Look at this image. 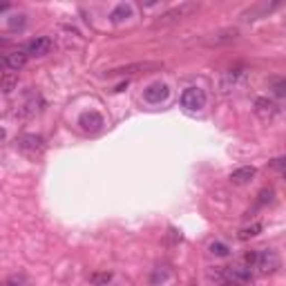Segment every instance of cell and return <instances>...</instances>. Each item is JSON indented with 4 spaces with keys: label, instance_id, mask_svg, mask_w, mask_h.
Masks as SVG:
<instances>
[{
    "label": "cell",
    "instance_id": "obj_28",
    "mask_svg": "<svg viewBox=\"0 0 286 286\" xmlns=\"http://www.w3.org/2000/svg\"><path fill=\"white\" fill-rule=\"evenodd\" d=\"M5 286H16V284H5Z\"/></svg>",
    "mask_w": 286,
    "mask_h": 286
},
{
    "label": "cell",
    "instance_id": "obj_8",
    "mask_svg": "<svg viewBox=\"0 0 286 286\" xmlns=\"http://www.w3.org/2000/svg\"><path fill=\"white\" fill-rule=\"evenodd\" d=\"M161 68V63H135V65H123V68H114L107 72V76H125V74H137V72H148Z\"/></svg>",
    "mask_w": 286,
    "mask_h": 286
},
{
    "label": "cell",
    "instance_id": "obj_9",
    "mask_svg": "<svg viewBox=\"0 0 286 286\" xmlns=\"http://www.w3.org/2000/svg\"><path fill=\"white\" fill-rule=\"evenodd\" d=\"M78 125L83 127L85 132H99L103 127V117L99 112H94V109H90V112H83L81 119H78Z\"/></svg>",
    "mask_w": 286,
    "mask_h": 286
},
{
    "label": "cell",
    "instance_id": "obj_1",
    "mask_svg": "<svg viewBox=\"0 0 286 286\" xmlns=\"http://www.w3.org/2000/svg\"><path fill=\"white\" fill-rule=\"evenodd\" d=\"M197 9H199V5H197V3H181V5H177V7L163 11V14H161L159 18H157V25H159V27L174 25V23L184 20L186 16H190L192 11H197Z\"/></svg>",
    "mask_w": 286,
    "mask_h": 286
},
{
    "label": "cell",
    "instance_id": "obj_20",
    "mask_svg": "<svg viewBox=\"0 0 286 286\" xmlns=\"http://www.w3.org/2000/svg\"><path fill=\"white\" fill-rule=\"evenodd\" d=\"M259 230H261V224H253V226H248V228H241L239 237H241V239H248V237L259 235Z\"/></svg>",
    "mask_w": 286,
    "mask_h": 286
},
{
    "label": "cell",
    "instance_id": "obj_7",
    "mask_svg": "<svg viewBox=\"0 0 286 286\" xmlns=\"http://www.w3.org/2000/svg\"><path fill=\"white\" fill-rule=\"evenodd\" d=\"M50 50H52V38L50 36H38V38L27 42L25 54L27 56H45V54H50Z\"/></svg>",
    "mask_w": 286,
    "mask_h": 286
},
{
    "label": "cell",
    "instance_id": "obj_21",
    "mask_svg": "<svg viewBox=\"0 0 286 286\" xmlns=\"http://www.w3.org/2000/svg\"><path fill=\"white\" fill-rule=\"evenodd\" d=\"M273 92H275L277 99L286 96V83H284V78H275V81H273Z\"/></svg>",
    "mask_w": 286,
    "mask_h": 286
},
{
    "label": "cell",
    "instance_id": "obj_27",
    "mask_svg": "<svg viewBox=\"0 0 286 286\" xmlns=\"http://www.w3.org/2000/svg\"><path fill=\"white\" fill-rule=\"evenodd\" d=\"M5 9H9V5L7 3H0V11H5Z\"/></svg>",
    "mask_w": 286,
    "mask_h": 286
},
{
    "label": "cell",
    "instance_id": "obj_23",
    "mask_svg": "<svg viewBox=\"0 0 286 286\" xmlns=\"http://www.w3.org/2000/svg\"><path fill=\"white\" fill-rule=\"evenodd\" d=\"M266 202H273V190L271 188H264L259 192V204H266Z\"/></svg>",
    "mask_w": 286,
    "mask_h": 286
},
{
    "label": "cell",
    "instance_id": "obj_14",
    "mask_svg": "<svg viewBox=\"0 0 286 286\" xmlns=\"http://www.w3.org/2000/svg\"><path fill=\"white\" fill-rule=\"evenodd\" d=\"M255 174H257V170L253 166H244V168H237L230 172V181H233V184H248Z\"/></svg>",
    "mask_w": 286,
    "mask_h": 286
},
{
    "label": "cell",
    "instance_id": "obj_6",
    "mask_svg": "<svg viewBox=\"0 0 286 286\" xmlns=\"http://www.w3.org/2000/svg\"><path fill=\"white\" fill-rule=\"evenodd\" d=\"M170 96V87L166 83H161V81H155V83H150L148 87L143 90V99L152 103V105H157V103H163Z\"/></svg>",
    "mask_w": 286,
    "mask_h": 286
},
{
    "label": "cell",
    "instance_id": "obj_5",
    "mask_svg": "<svg viewBox=\"0 0 286 286\" xmlns=\"http://www.w3.org/2000/svg\"><path fill=\"white\" fill-rule=\"evenodd\" d=\"M239 38V29L237 27H224V29H217V32L208 34L204 38L206 45H228V42H235Z\"/></svg>",
    "mask_w": 286,
    "mask_h": 286
},
{
    "label": "cell",
    "instance_id": "obj_2",
    "mask_svg": "<svg viewBox=\"0 0 286 286\" xmlns=\"http://www.w3.org/2000/svg\"><path fill=\"white\" fill-rule=\"evenodd\" d=\"M181 105H184L188 112H199V109L206 107V92L202 87H188L181 94Z\"/></svg>",
    "mask_w": 286,
    "mask_h": 286
},
{
    "label": "cell",
    "instance_id": "obj_10",
    "mask_svg": "<svg viewBox=\"0 0 286 286\" xmlns=\"http://www.w3.org/2000/svg\"><path fill=\"white\" fill-rule=\"evenodd\" d=\"M255 112H257L259 119L271 121V119H275L279 114V107L273 101H269V99H257V101H255Z\"/></svg>",
    "mask_w": 286,
    "mask_h": 286
},
{
    "label": "cell",
    "instance_id": "obj_15",
    "mask_svg": "<svg viewBox=\"0 0 286 286\" xmlns=\"http://www.w3.org/2000/svg\"><path fill=\"white\" fill-rule=\"evenodd\" d=\"M5 60H7V68L11 72H18L27 65V54L25 52H11V54L5 56Z\"/></svg>",
    "mask_w": 286,
    "mask_h": 286
},
{
    "label": "cell",
    "instance_id": "obj_4",
    "mask_svg": "<svg viewBox=\"0 0 286 286\" xmlns=\"http://www.w3.org/2000/svg\"><path fill=\"white\" fill-rule=\"evenodd\" d=\"M246 81H248V70H244V68H239V70H230L228 74L222 78L219 87H222V92H233V90L244 87Z\"/></svg>",
    "mask_w": 286,
    "mask_h": 286
},
{
    "label": "cell",
    "instance_id": "obj_17",
    "mask_svg": "<svg viewBox=\"0 0 286 286\" xmlns=\"http://www.w3.org/2000/svg\"><path fill=\"white\" fill-rule=\"evenodd\" d=\"M16 85H18V76L16 74H3L0 76V92L9 94L11 90H16Z\"/></svg>",
    "mask_w": 286,
    "mask_h": 286
},
{
    "label": "cell",
    "instance_id": "obj_22",
    "mask_svg": "<svg viewBox=\"0 0 286 286\" xmlns=\"http://www.w3.org/2000/svg\"><path fill=\"white\" fill-rule=\"evenodd\" d=\"M109 279H112L109 273H94V275L90 277V282H92V284H107Z\"/></svg>",
    "mask_w": 286,
    "mask_h": 286
},
{
    "label": "cell",
    "instance_id": "obj_19",
    "mask_svg": "<svg viewBox=\"0 0 286 286\" xmlns=\"http://www.w3.org/2000/svg\"><path fill=\"white\" fill-rule=\"evenodd\" d=\"M170 275H172V273H170V269H168V266H159V269H157L155 271V275H152V284H163V282H166V279L170 277Z\"/></svg>",
    "mask_w": 286,
    "mask_h": 286
},
{
    "label": "cell",
    "instance_id": "obj_25",
    "mask_svg": "<svg viewBox=\"0 0 286 286\" xmlns=\"http://www.w3.org/2000/svg\"><path fill=\"white\" fill-rule=\"evenodd\" d=\"M219 286H237V284H235V282H230V279H224V282L219 284Z\"/></svg>",
    "mask_w": 286,
    "mask_h": 286
},
{
    "label": "cell",
    "instance_id": "obj_11",
    "mask_svg": "<svg viewBox=\"0 0 286 286\" xmlns=\"http://www.w3.org/2000/svg\"><path fill=\"white\" fill-rule=\"evenodd\" d=\"M135 16V7H132L130 3H119L117 7L109 11V20L114 23V25H119V23H125L130 20V18Z\"/></svg>",
    "mask_w": 286,
    "mask_h": 286
},
{
    "label": "cell",
    "instance_id": "obj_18",
    "mask_svg": "<svg viewBox=\"0 0 286 286\" xmlns=\"http://www.w3.org/2000/svg\"><path fill=\"white\" fill-rule=\"evenodd\" d=\"M210 255H215V257H228L230 255V246L226 244V241H212V244L208 246Z\"/></svg>",
    "mask_w": 286,
    "mask_h": 286
},
{
    "label": "cell",
    "instance_id": "obj_24",
    "mask_svg": "<svg viewBox=\"0 0 286 286\" xmlns=\"http://www.w3.org/2000/svg\"><path fill=\"white\" fill-rule=\"evenodd\" d=\"M5 68H7V60H5V56H0V72H3Z\"/></svg>",
    "mask_w": 286,
    "mask_h": 286
},
{
    "label": "cell",
    "instance_id": "obj_16",
    "mask_svg": "<svg viewBox=\"0 0 286 286\" xmlns=\"http://www.w3.org/2000/svg\"><path fill=\"white\" fill-rule=\"evenodd\" d=\"M279 3H273V5H257V7H253V9H248L241 14V20H257L259 16H264V14H269L271 9H275Z\"/></svg>",
    "mask_w": 286,
    "mask_h": 286
},
{
    "label": "cell",
    "instance_id": "obj_3",
    "mask_svg": "<svg viewBox=\"0 0 286 286\" xmlns=\"http://www.w3.org/2000/svg\"><path fill=\"white\" fill-rule=\"evenodd\" d=\"M255 266L264 273V275H271L279 269V255L273 251V248H264V251H257V257H255Z\"/></svg>",
    "mask_w": 286,
    "mask_h": 286
},
{
    "label": "cell",
    "instance_id": "obj_12",
    "mask_svg": "<svg viewBox=\"0 0 286 286\" xmlns=\"http://www.w3.org/2000/svg\"><path fill=\"white\" fill-rule=\"evenodd\" d=\"M226 277L235 284H241V282H251L253 273H251V269H246V266H233V269H226Z\"/></svg>",
    "mask_w": 286,
    "mask_h": 286
},
{
    "label": "cell",
    "instance_id": "obj_13",
    "mask_svg": "<svg viewBox=\"0 0 286 286\" xmlns=\"http://www.w3.org/2000/svg\"><path fill=\"white\" fill-rule=\"evenodd\" d=\"M18 145L27 152H40L45 148V141H42V137H38V135H25V137H20Z\"/></svg>",
    "mask_w": 286,
    "mask_h": 286
},
{
    "label": "cell",
    "instance_id": "obj_26",
    "mask_svg": "<svg viewBox=\"0 0 286 286\" xmlns=\"http://www.w3.org/2000/svg\"><path fill=\"white\" fill-rule=\"evenodd\" d=\"M5 137H7V132H5V127H0V141H3Z\"/></svg>",
    "mask_w": 286,
    "mask_h": 286
}]
</instances>
